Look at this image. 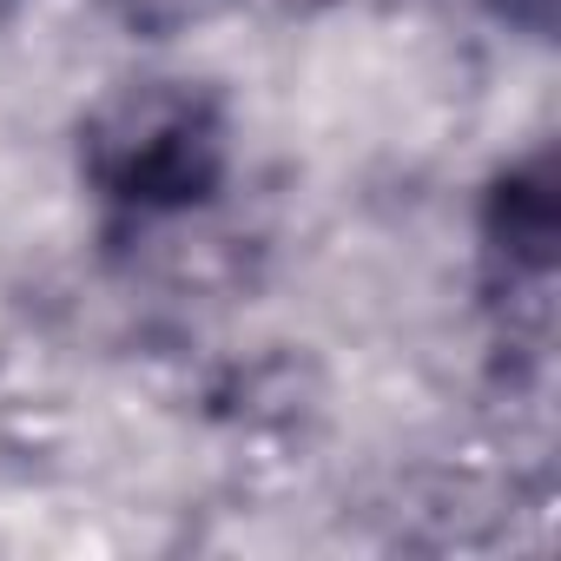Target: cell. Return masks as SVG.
<instances>
[{
  "label": "cell",
  "instance_id": "6da1fadb",
  "mask_svg": "<svg viewBox=\"0 0 561 561\" xmlns=\"http://www.w3.org/2000/svg\"><path fill=\"white\" fill-rule=\"evenodd\" d=\"M80 165L113 205L139 218L192 211L225 179V119L205 93L179 80H146V87L113 93L87 119Z\"/></svg>",
  "mask_w": 561,
  "mask_h": 561
},
{
  "label": "cell",
  "instance_id": "7a4b0ae2",
  "mask_svg": "<svg viewBox=\"0 0 561 561\" xmlns=\"http://www.w3.org/2000/svg\"><path fill=\"white\" fill-rule=\"evenodd\" d=\"M489 244L515 271L548 277V264H554V172H548V152H535L522 172H508L495 185V198H489Z\"/></svg>",
  "mask_w": 561,
  "mask_h": 561
},
{
  "label": "cell",
  "instance_id": "3957f363",
  "mask_svg": "<svg viewBox=\"0 0 561 561\" xmlns=\"http://www.w3.org/2000/svg\"><path fill=\"white\" fill-rule=\"evenodd\" d=\"M495 14L528 27V34H548V0H495Z\"/></svg>",
  "mask_w": 561,
  "mask_h": 561
},
{
  "label": "cell",
  "instance_id": "277c9868",
  "mask_svg": "<svg viewBox=\"0 0 561 561\" xmlns=\"http://www.w3.org/2000/svg\"><path fill=\"white\" fill-rule=\"evenodd\" d=\"M8 8H14V0H0V14H8Z\"/></svg>",
  "mask_w": 561,
  "mask_h": 561
}]
</instances>
